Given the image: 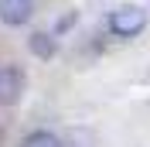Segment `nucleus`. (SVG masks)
I'll return each instance as SVG.
<instances>
[{
    "label": "nucleus",
    "mask_w": 150,
    "mask_h": 147,
    "mask_svg": "<svg viewBox=\"0 0 150 147\" xmlns=\"http://www.w3.org/2000/svg\"><path fill=\"white\" fill-rule=\"evenodd\" d=\"M143 28H147V10L137 4H123L109 14V31L116 38H137Z\"/></svg>",
    "instance_id": "obj_1"
},
{
    "label": "nucleus",
    "mask_w": 150,
    "mask_h": 147,
    "mask_svg": "<svg viewBox=\"0 0 150 147\" xmlns=\"http://www.w3.org/2000/svg\"><path fill=\"white\" fill-rule=\"evenodd\" d=\"M28 92V72L21 65H0V106H17Z\"/></svg>",
    "instance_id": "obj_2"
},
{
    "label": "nucleus",
    "mask_w": 150,
    "mask_h": 147,
    "mask_svg": "<svg viewBox=\"0 0 150 147\" xmlns=\"http://www.w3.org/2000/svg\"><path fill=\"white\" fill-rule=\"evenodd\" d=\"M34 17V0H0V24L21 28Z\"/></svg>",
    "instance_id": "obj_3"
},
{
    "label": "nucleus",
    "mask_w": 150,
    "mask_h": 147,
    "mask_svg": "<svg viewBox=\"0 0 150 147\" xmlns=\"http://www.w3.org/2000/svg\"><path fill=\"white\" fill-rule=\"evenodd\" d=\"M31 51H34L38 58H51L58 51V41L51 34H45V31H34V34H31Z\"/></svg>",
    "instance_id": "obj_4"
},
{
    "label": "nucleus",
    "mask_w": 150,
    "mask_h": 147,
    "mask_svg": "<svg viewBox=\"0 0 150 147\" xmlns=\"http://www.w3.org/2000/svg\"><path fill=\"white\" fill-rule=\"evenodd\" d=\"M21 147H65V144L51 130H34V133H28V137L21 140Z\"/></svg>",
    "instance_id": "obj_5"
},
{
    "label": "nucleus",
    "mask_w": 150,
    "mask_h": 147,
    "mask_svg": "<svg viewBox=\"0 0 150 147\" xmlns=\"http://www.w3.org/2000/svg\"><path fill=\"white\" fill-rule=\"evenodd\" d=\"M0 137H4V133H0Z\"/></svg>",
    "instance_id": "obj_6"
}]
</instances>
